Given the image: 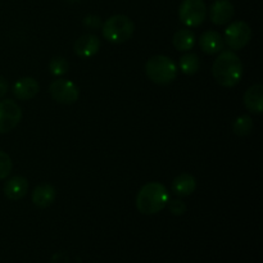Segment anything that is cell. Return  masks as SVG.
Here are the masks:
<instances>
[{"mask_svg": "<svg viewBox=\"0 0 263 263\" xmlns=\"http://www.w3.org/2000/svg\"><path fill=\"white\" fill-rule=\"evenodd\" d=\"M212 74L221 86L234 87L243 77V63L233 50H222L213 62Z\"/></svg>", "mask_w": 263, "mask_h": 263, "instance_id": "1", "label": "cell"}, {"mask_svg": "<svg viewBox=\"0 0 263 263\" xmlns=\"http://www.w3.org/2000/svg\"><path fill=\"white\" fill-rule=\"evenodd\" d=\"M170 200V193L161 182H148L136 195V208L143 215H156L161 212Z\"/></svg>", "mask_w": 263, "mask_h": 263, "instance_id": "2", "label": "cell"}, {"mask_svg": "<svg viewBox=\"0 0 263 263\" xmlns=\"http://www.w3.org/2000/svg\"><path fill=\"white\" fill-rule=\"evenodd\" d=\"M135 31L133 21L123 14H116L108 18L102 26L103 37L113 44H122L130 40Z\"/></svg>", "mask_w": 263, "mask_h": 263, "instance_id": "3", "label": "cell"}, {"mask_svg": "<svg viewBox=\"0 0 263 263\" xmlns=\"http://www.w3.org/2000/svg\"><path fill=\"white\" fill-rule=\"evenodd\" d=\"M146 76L158 85H168L176 79L177 66L170 57L154 55L145 64Z\"/></svg>", "mask_w": 263, "mask_h": 263, "instance_id": "4", "label": "cell"}, {"mask_svg": "<svg viewBox=\"0 0 263 263\" xmlns=\"http://www.w3.org/2000/svg\"><path fill=\"white\" fill-rule=\"evenodd\" d=\"M180 21L187 27H198L207 17L204 0H184L179 8Z\"/></svg>", "mask_w": 263, "mask_h": 263, "instance_id": "5", "label": "cell"}, {"mask_svg": "<svg viewBox=\"0 0 263 263\" xmlns=\"http://www.w3.org/2000/svg\"><path fill=\"white\" fill-rule=\"evenodd\" d=\"M252 39V28L244 21L233 22L225 30V40L233 50H240Z\"/></svg>", "mask_w": 263, "mask_h": 263, "instance_id": "6", "label": "cell"}, {"mask_svg": "<svg viewBox=\"0 0 263 263\" xmlns=\"http://www.w3.org/2000/svg\"><path fill=\"white\" fill-rule=\"evenodd\" d=\"M51 98L62 104H73L80 97L79 87L67 79L54 80L49 87Z\"/></svg>", "mask_w": 263, "mask_h": 263, "instance_id": "7", "label": "cell"}, {"mask_svg": "<svg viewBox=\"0 0 263 263\" xmlns=\"http://www.w3.org/2000/svg\"><path fill=\"white\" fill-rule=\"evenodd\" d=\"M22 118L21 107L12 99L0 100V134H7L17 127Z\"/></svg>", "mask_w": 263, "mask_h": 263, "instance_id": "8", "label": "cell"}, {"mask_svg": "<svg viewBox=\"0 0 263 263\" xmlns=\"http://www.w3.org/2000/svg\"><path fill=\"white\" fill-rule=\"evenodd\" d=\"M234 14H235V9L230 0H216L210 8L211 21L217 26L230 22Z\"/></svg>", "mask_w": 263, "mask_h": 263, "instance_id": "9", "label": "cell"}, {"mask_svg": "<svg viewBox=\"0 0 263 263\" xmlns=\"http://www.w3.org/2000/svg\"><path fill=\"white\" fill-rule=\"evenodd\" d=\"M100 40L95 35H84L76 40L73 45L74 54L82 59L91 58L99 51Z\"/></svg>", "mask_w": 263, "mask_h": 263, "instance_id": "10", "label": "cell"}, {"mask_svg": "<svg viewBox=\"0 0 263 263\" xmlns=\"http://www.w3.org/2000/svg\"><path fill=\"white\" fill-rule=\"evenodd\" d=\"M39 82L33 77H22L13 85V94L20 100H31L37 95Z\"/></svg>", "mask_w": 263, "mask_h": 263, "instance_id": "11", "label": "cell"}, {"mask_svg": "<svg viewBox=\"0 0 263 263\" xmlns=\"http://www.w3.org/2000/svg\"><path fill=\"white\" fill-rule=\"evenodd\" d=\"M4 195L10 200H20L27 194L28 181L23 176H14L4 184Z\"/></svg>", "mask_w": 263, "mask_h": 263, "instance_id": "12", "label": "cell"}, {"mask_svg": "<svg viewBox=\"0 0 263 263\" xmlns=\"http://www.w3.org/2000/svg\"><path fill=\"white\" fill-rule=\"evenodd\" d=\"M223 39L217 31H205L204 33H202L199 39V45L200 49L204 51L205 54H210V55H213V54L221 53L223 49Z\"/></svg>", "mask_w": 263, "mask_h": 263, "instance_id": "13", "label": "cell"}, {"mask_svg": "<svg viewBox=\"0 0 263 263\" xmlns=\"http://www.w3.org/2000/svg\"><path fill=\"white\" fill-rule=\"evenodd\" d=\"M244 105L249 112L261 115L263 110V86L256 84L249 87L244 94Z\"/></svg>", "mask_w": 263, "mask_h": 263, "instance_id": "14", "label": "cell"}, {"mask_svg": "<svg viewBox=\"0 0 263 263\" xmlns=\"http://www.w3.org/2000/svg\"><path fill=\"white\" fill-rule=\"evenodd\" d=\"M32 203L39 208H48L57 198V190L50 184H41L32 193Z\"/></svg>", "mask_w": 263, "mask_h": 263, "instance_id": "15", "label": "cell"}, {"mask_svg": "<svg viewBox=\"0 0 263 263\" xmlns=\"http://www.w3.org/2000/svg\"><path fill=\"white\" fill-rule=\"evenodd\" d=\"M197 189V180L190 174H181L172 181V192L179 197H187Z\"/></svg>", "mask_w": 263, "mask_h": 263, "instance_id": "16", "label": "cell"}, {"mask_svg": "<svg viewBox=\"0 0 263 263\" xmlns=\"http://www.w3.org/2000/svg\"><path fill=\"white\" fill-rule=\"evenodd\" d=\"M172 44L179 51H189L195 45V35L189 28H181L172 39Z\"/></svg>", "mask_w": 263, "mask_h": 263, "instance_id": "17", "label": "cell"}, {"mask_svg": "<svg viewBox=\"0 0 263 263\" xmlns=\"http://www.w3.org/2000/svg\"><path fill=\"white\" fill-rule=\"evenodd\" d=\"M179 67L180 69H181L182 73L189 74V76L195 74L200 68L199 57L195 53L184 54V55L179 59Z\"/></svg>", "mask_w": 263, "mask_h": 263, "instance_id": "18", "label": "cell"}, {"mask_svg": "<svg viewBox=\"0 0 263 263\" xmlns=\"http://www.w3.org/2000/svg\"><path fill=\"white\" fill-rule=\"evenodd\" d=\"M233 130L234 133L239 136L248 135V134H251V131L253 130V121H252V118L247 115L239 116L235 120V122H234Z\"/></svg>", "mask_w": 263, "mask_h": 263, "instance_id": "19", "label": "cell"}, {"mask_svg": "<svg viewBox=\"0 0 263 263\" xmlns=\"http://www.w3.org/2000/svg\"><path fill=\"white\" fill-rule=\"evenodd\" d=\"M49 69H50L51 74H54V76H63L68 72L69 63L63 57H54L50 63H49Z\"/></svg>", "mask_w": 263, "mask_h": 263, "instance_id": "20", "label": "cell"}, {"mask_svg": "<svg viewBox=\"0 0 263 263\" xmlns=\"http://www.w3.org/2000/svg\"><path fill=\"white\" fill-rule=\"evenodd\" d=\"M13 168V162L5 152L0 151V180L9 176Z\"/></svg>", "mask_w": 263, "mask_h": 263, "instance_id": "21", "label": "cell"}, {"mask_svg": "<svg viewBox=\"0 0 263 263\" xmlns=\"http://www.w3.org/2000/svg\"><path fill=\"white\" fill-rule=\"evenodd\" d=\"M167 205H168L170 212L175 216H182L187 210L186 204L180 199H170Z\"/></svg>", "mask_w": 263, "mask_h": 263, "instance_id": "22", "label": "cell"}, {"mask_svg": "<svg viewBox=\"0 0 263 263\" xmlns=\"http://www.w3.org/2000/svg\"><path fill=\"white\" fill-rule=\"evenodd\" d=\"M82 25H84V27L87 28V30L97 31V30H100V28H102L103 22H102V20H100V17H98V15L89 14L84 18V21H82Z\"/></svg>", "mask_w": 263, "mask_h": 263, "instance_id": "23", "label": "cell"}, {"mask_svg": "<svg viewBox=\"0 0 263 263\" xmlns=\"http://www.w3.org/2000/svg\"><path fill=\"white\" fill-rule=\"evenodd\" d=\"M8 92V81L3 76H0V98L5 97Z\"/></svg>", "mask_w": 263, "mask_h": 263, "instance_id": "24", "label": "cell"}, {"mask_svg": "<svg viewBox=\"0 0 263 263\" xmlns=\"http://www.w3.org/2000/svg\"><path fill=\"white\" fill-rule=\"evenodd\" d=\"M69 2H77V0H69Z\"/></svg>", "mask_w": 263, "mask_h": 263, "instance_id": "25", "label": "cell"}]
</instances>
